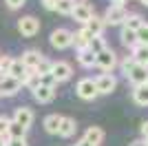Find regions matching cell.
<instances>
[{"mask_svg":"<svg viewBox=\"0 0 148 146\" xmlns=\"http://www.w3.org/2000/svg\"><path fill=\"white\" fill-rule=\"evenodd\" d=\"M2 78H5V73H2V71H0V80H2Z\"/></svg>","mask_w":148,"mask_h":146,"instance_id":"ee69618b","label":"cell"},{"mask_svg":"<svg viewBox=\"0 0 148 146\" xmlns=\"http://www.w3.org/2000/svg\"><path fill=\"white\" fill-rule=\"evenodd\" d=\"M33 111L29 109V106H18L16 109V113H13V117H11V122H16V124H20V126H25V128H29L31 124H33Z\"/></svg>","mask_w":148,"mask_h":146,"instance_id":"30bf717a","label":"cell"},{"mask_svg":"<svg viewBox=\"0 0 148 146\" xmlns=\"http://www.w3.org/2000/svg\"><path fill=\"white\" fill-rule=\"evenodd\" d=\"M71 16H73V20L75 22H80L82 27L91 20V16H93V9L86 5V2H73V11H71Z\"/></svg>","mask_w":148,"mask_h":146,"instance_id":"9c48e42d","label":"cell"},{"mask_svg":"<svg viewBox=\"0 0 148 146\" xmlns=\"http://www.w3.org/2000/svg\"><path fill=\"white\" fill-rule=\"evenodd\" d=\"M56 11L62 13V16H71V11H73V0H58Z\"/></svg>","mask_w":148,"mask_h":146,"instance_id":"4316f807","label":"cell"},{"mask_svg":"<svg viewBox=\"0 0 148 146\" xmlns=\"http://www.w3.org/2000/svg\"><path fill=\"white\" fill-rule=\"evenodd\" d=\"M73 146H77V144H73Z\"/></svg>","mask_w":148,"mask_h":146,"instance_id":"bcb514c9","label":"cell"},{"mask_svg":"<svg viewBox=\"0 0 148 146\" xmlns=\"http://www.w3.org/2000/svg\"><path fill=\"white\" fill-rule=\"evenodd\" d=\"M128 146H146V142H144V140H135V142H130Z\"/></svg>","mask_w":148,"mask_h":146,"instance_id":"f35d334b","label":"cell"},{"mask_svg":"<svg viewBox=\"0 0 148 146\" xmlns=\"http://www.w3.org/2000/svg\"><path fill=\"white\" fill-rule=\"evenodd\" d=\"M133 60H135V64H142V67L148 69V47H142V44H137L135 49H133V55H130Z\"/></svg>","mask_w":148,"mask_h":146,"instance_id":"44dd1931","label":"cell"},{"mask_svg":"<svg viewBox=\"0 0 148 146\" xmlns=\"http://www.w3.org/2000/svg\"><path fill=\"white\" fill-rule=\"evenodd\" d=\"M124 2H128V0H113V5H115V7H124Z\"/></svg>","mask_w":148,"mask_h":146,"instance_id":"ab89813d","label":"cell"},{"mask_svg":"<svg viewBox=\"0 0 148 146\" xmlns=\"http://www.w3.org/2000/svg\"><path fill=\"white\" fill-rule=\"evenodd\" d=\"M7 146H27V137H20V140H7Z\"/></svg>","mask_w":148,"mask_h":146,"instance_id":"8d00e7d4","label":"cell"},{"mask_svg":"<svg viewBox=\"0 0 148 146\" xmlns=\"http://www.w3.org/2000/svg\"><path fill=\"white\" fill-rule=\"evenodd\" d=\"M144 142H146V146H148V140H144Z\"/></svg>","mask_w":148,"mask_h":146,"instance_id":"f6af8a7d","label":"cell"},{"mask_svg":"<svg viewBox=\"0 0 148 146\" xmlns=\"http://www.w3.org/2000/svg\"><path fill=\"white\" fill-rule=\"evenodd\" d=\"M77 146H91V144H88V142H84V140H80V142H77Z\"/></svg>","mask_w":148,"mask_h":146,"instance_id":"b9f144b4","label":"cell"},{"mask_svg":"<svg viewBox=\"0 0 148 146\" xmlns=\"http://www.w3.org/2000/svg\"><path fill=\"white\" fill-rule=\"evenodd\" d=\"M20 89H22V84H20V80H16V78L5 75V78L0 80V97H13Z\"/></svg>","mask_w":148,"mask_h":146,"instance_id":"ba28073f","label":"cell"},{"mask_svg":"<svg viewBox=\"0 0 148 146\" xmlns=\"http://www.w3.org/2000/svg\"><path fill=\"white\" fill-rule=\"evenodd\" d=\"M42 58H44V55L40 53V51H36V49H29V51H25V53H22L20 62H22L27 69H31V71H33V69L40 64V60H42Z\"/></svg>","mask_w":148,"mask_h":146,"instance_id":"5bb4252c","label":"cell"},{"mask_svg":"<svg viewBox=\"0 0 148 146\" xmlns=\"http://www.w3.org/2000/svg\"><path fill=\"white\" fill-rule=\"evenodd\" d=\"M27 135V128L16 124V122H9V131H7V137H11V140H20V137H25Z\"/></svg>","mask_w":148,"mask_h":146,"instance_id":"d4e9b609","label":"cell"},{"mask_svg":"<svg viewBox=\"0 0 148 146\" xmlns=\"http://www.w3.org/2000/svg\"><path fill=\"white\" fill-rule=\"evenodd\" d=\"M18 31L25 38H33L38 31H40V20L33 18V16H25V18L18 20Z\"/></svg>","mask_w":148,"mask_h":146,"instance_id":"277c9868","label":"cell"},{"mask_svg":"<svg viewBox=\"0 0 148 146\" xmlns=\"http://www.w3.org/2000/svg\"><path fill=\"white\" fill-rule=\"evenodd\" d=\"M142 135H144V140H148V120L142 122Z\"/></svg>","mask_w":148,"mask_h":146,"instance_id":"74e56055","label":"cell"},{"mask_svg":"<svg viewBox=\"0 0 148 146\" xmlns=\"http://www.w3.org/2000/svg\"><path fill=\"white\" fill-rule=\"evenodd\" d=\"M119 67H122V73H124V75H128V71L135 67V60H133V58L128 55V58H124V60L119 62Z\"/></svg>","mask_w":148,"mask_h":146,"instance_id":"1f68e13d","label":"cell"},{"mask_svg":"<svg viewBox=\"0 0 148 146\" xmlns=\"http://www.w3.org/2000/svg\"><path fill=\"white\" fill-rule=\"evenodd\" d=\"M11 60L13 58H9V55H2L0 53V71L7 75V71H9V67H11Z\"/></svg>","mask_w":148,"mask_h":146,"instance_id":"d6a6232c","label":"cell"},{"mask_svg":"<svg viewBox=\"0 0 148 146\" xmlns=\"http://www.w3.org/2000/svg\"><path fill=\"white\" fill-rule=\"evenodd\" d=\"M139 2H142V5H146V7H148V0H139Z\"/></svg>","mask_w":148,"mask_h":146,"instance_id":"7bdbcfd3","label":"cell"},{"mask_svg":"<svg viewBox=\"0 0 148 146\" xmlns=\"http://www.w3.org/2000/svg\"><path fill=\"white\" fill-rule=\"evenodd\" d=\"M42 2V7L47 9V11H56V5H58V0H40Z\"/></svg>","mask_w":148,"mask_h":146,"instance_id":"e575fe53","label":"cell"},{"mask_svg":"<svg viewBox=\"0 0 148 146\" xmlns=\"http://www.w3.org/2000/svg\"><path fill=\"white\" fill-rule=\"evenodd\" d=\"M51 64H53V62H51L49 58H42V60H40V64L33 69V71H36V75H47V73H51Z\"/></svg>","mask_w":148,"mask_h":146,"instance_id":"f546056e","label":"cell"},{"mask_svg":"<svg viewBox=\"0 0 148 146\" xmlns=\"http://www.w3.org/2000/svg\"><path fill=\"white\" fill-rule=\"evenodd\" d=\"M33 97H36L40 104H49L53 97H56V89H49V86H38L36 91H33Z\"/></svg>","mask_w":148,"mask_h":146,"instance_id":"e0dca14e","label":"cell"},{"mask_svg":"<svg viewBox=\"0 0 148 146\" xmlns=\"http://www.w3.org/2000/svg\"><path fill=\"white\" fill-rule=\"evenodd\" d=\"M77 62H80L84 69H91L95 67V53H93L91 49H82V51H77Z\"/></svg>","mask_w":148,"mask_h":146,"instance_id":"ffe728a7","label":"cell"},{"mask_svg":"<svg viewBox=\"0 0 148 146\" xmlns=\"http://www.w3.org/2000/svg\"><path fill=\"white\" fill-rule=\"evenodd\" d=\"M40 84H42V86H49V89H58V82H56V78H53L51 73L40 75Z\"/></svg>","mask_w":148,"mask_h":146,"instance_id":"4dcf8cb0","label":"cell"},{"mask_svg":"<svg viewBox=\"0 0 148 146\" xmlns=\"http://www.w3.org/2000/svg\"><path fill=\"white\" fill-rule=\"evenodd\" d=\"M60 122H62V115H58V113L47 115V117H44V131L51 133V135H58V131H60Z\"/></svg>","mask_w":148,"mask_h":146,"instance_id":"d6986e66","label":"cell"},{"mask_svg":"<svg viewBox=\"0 0 148 146\" xmlns=\"http://www.w3.org/2000/svg\"><path fill=\"white\" fill-rule=\"evenodd\" d=\"M71 36H73V31H69V29H56L53 33H51V44L56 49H69L71 47Z\"/></svg>","mask_w":148,"mask_h":146,"instance_id":"52a82bcc","label":"cell"},{"mask_svg":"<svg viewBox=\"0 0 148 146\" xmlns=\"http://www.w3.org/2000/svg\"><path fill=\"white\" fill-rule=\"evenodd\" d=\"M5 2H7V7H9V9H20L27 0H5Z\"/></svg>","mask_w":148,"mask_h":146,"instance_id":"d590c367","label":"cell"},{"mask_svg":"<svg viewBox=\"0 0 148 146\" xmlns=\"http://www.w3.org/2000/svg\"><path fill=\"white\" fill-rule=\"evenodd\" d=\"M104 27H106V24H104V18H99V16H95V13H93L91 20L84 24V29H86L91 36H102V33H104Z\"/></svg>","mask_w":148,"mask_h":146,"instance_id":"2e32d148","label":"cell"},{"mask_svg":"<svg viewBox=\"0 0 148 146\" xmlns=\"http://www.w3.org/2000/svg\"><path fill=\"white\" fill-rule=\"evenodd\" d=\"M51 75L56 78L58 84H60V82H66V80L73 75V67H71L69 62H64V60H58V62L51 64Z\"/></svg>","mask_w":148,"mask_h":146,"instance_id":"5b68a950","label":"cell"},{"mask_svg":"<svg viewBox=\"0 0 148 146\" xmlns=\"http://www.w3.org/2000/svg\"><path fill=\"white\" fill-rule=\"evenodd\" d=\"M7 140L9 137H0V146H7Z\"/></svg>","mask_w":148,"mask_h":146,"instance_id":"60d3db41","label":"cell"},{"mask_svg":"<svg viewBox=\"0 0 148 146\" xmlns=\"http://www.w3.org/2000/svg\"><path fill=\"white\" fill-rule=\"evenodd\" d=\"M91 38H95V36H91V33H88V31L82 27L80 31H75L73 36H71V47H75L77 51H82V49H86V47H88Z\"/></svg>","mask_w":148,"mask_h":146,"instance_id":"4fadbf2b","label":"cell"},{"mask_svg":"<svg viewBox=\"0 0 148 146\" xmlns=\"http://www.w3.org/2000/svg\"><path fill=\"white\" fill-rule=\"evenodd\" d=\"M95 67H99L104 73H111L113 69L117 67V55H115V51L108 49V47H106L104 51H99V53L95 55Z\"/></svg>","mask_w":148,"mask_h":146,"instance_id":"6da1fadb","label":"cell"},{"mask_svg":"<svg viewBox=\"0 0 148 146\" xmlns=\"http://www.w3.org/2000/svg\"><path fill=\"white\" fill-rule=\"evenodd\" d=\"M126 78L133 82V86H142V84H146V82H148V69L142 67V64H135V67L128 71Z\"/></svg>","mask_w":148,"mask_h":146,"instance_id":"7c38bea8","label":"cell"},{"mask_svg":"<svg viewBox=\"0 0 148 146\" xmlns=\"http://www.w3.org/2000/svg\"><path fill=\"white\" fill-rule=\"evenodd\" d=\"M144 22H146V20H144L142 16H139V13H128L122 27H126V29H130V31H137V29H139V27H142Z\"/></svg>","mask_w":148,"mask_h":146,"instance_id":"cb8c5ba5","label":"cell"},{"mask_svg":"<svg viewBox=\"0 0 148 146\" xmlns=\"http://www.w3.org/2000/svg\"><path fill=\"white\" fill-rule=\"evenodd\" d=\"M88 49H91L93 53L97 55L99 51H104V49H106V40H104L102 36H95V38H91V42H88Z\"/></svg>","mask_w":148,"mask_h":146,"instance_id":"484cf974","label":"cell"},{"mask_svg":"<svg viewBox=\"0 0 148 146\" xmlns=\"http://www.w3.org/2000/svg\"><path fill=\"white\" fill-rule=\"evenodd\" d=\"M9 117L7 115H0V137H7V131H9Z\"/></svg>","mask_w":148,"mask_h":146,"instance_id":"836d02e7","label":"cell"},{"mask_svg":"<svg viewBox=\"0 0 148 146\" xmlns=\"http://www.w3.org/2000/svg\"><path fill=\"white\" fill-rule=\"evenodd\" d=\"M75 93H77V97L86 100V102H91V100H95L99 95L97 89H95V80H91V78H82L77 82V86H75Z\"/></svg>","mask_w":148,"mask_h":146,"instance_id":"7a4b0ae2","label":"cell"},{"mask_svg":"<svg viewBox=\"0 0 148 146\" xmlns=\"http://www.w3.org/2000/svg\"><path fill=\"white\" fill-rule=\"evenodd\" d=\"M22 86H27L29 91H36L38 86H40V75H36V71H31V73H29V78L22 82Z\"/></svg>","mask_w":148,"mask_h":146,"instance_id":"f1b7e54d","label":"cell"},{"mask_svg":"<svg viewBox=\"0 0 148 146\" xmlns=\"http://www.w3.org/2000/svg\"><path fill=\"white\" fill-rule=\"evenodd\" d=\"M133 102L139 104V106H148V86L146 84L133 89Z\"/></svg>","mask_w":148,"mask_h":146,"instance_id":"7402d4cb","label":"cell"},{"mask_svg":"<svg viewBox=\"0 0 148 146\" xmlns=\"http://www.w3.org/2000/svg\"><path fill=\"white\" fill-rule=\"evenodd\" d=\"M126 16H128V11H126L124 7L111 5L108 9H106V13H104V24H111V27H115V24H124Z\"/></svg>","mask_w":148,"mask_h":146,"instance_id":"8992f818","label":"cell"},{"mask_svg":"<svg viewBox=\"0 0 148 146\" xmlns=\"http://www.w3.org/2000/svg\"><path fill=\"white\" fill-rule=\"evenodd\" d=\"M82 140L88 142L91 146H99L102 142H104V131H102L99 126H91V128H86V133H84Z\"/></svg>","mask_w":148,"mask_h":146,"instance_id":"9a60e30c","label":"cell"},{"mask_svg":"<svg viewBox=\"0 0 148 146\" xmlns=\"http://www.w3.org/2000/svg\"><path fill=\"white\" fill-rule=\"evenodd\" d=\"M115 86H117V80L113 73H102L95 78V89H97L99 95H108V93L115 91Z\"/></svg>","mask_w":148,"mask_h":146,"instance_id":"3957f363","label":"cell"},{"mask_svg":"<svg viewBox=\"0 0 148 146\" xmlns=\"http://www.w3.org/2000/svg\"><path fill=\"white\" fill-rule=\"evenodd\" d=\"M146 86H148V82H146Z\"/></svg>","mask_w":148,"mask_h":146,"instance_id":"7dc6e473","label":"cell"},{"mask_svg":"<svg viewBox=\"0 0 148 146\" xmlns=\"http://www.w3.org/2000/svg\"><path fill=\"white\" fill-rule=\"evenodd\" d=\"M29 73H31V69H27L25 64L20 62V58H18V60H11V67H9L7 75H9V78L20 80V84H22V82H25V80L29 78Z\"/></svg>","mask_w":148,"mask_h":146,"instance_id":"8fae6325","label":"cell"},{"mask_svg":"<svg viewBox=\"0 0 148 146\" xmlns=\"http://www.w3.org/2000/svg\"><path fill=\"white\" fill-rule=\"evenodd\" d=\"M137 36V44H142V47H148V22H144L139 29L135 31Z\"/></svg>","mask_w":148,"mask_h":146,"instance_id":"83f0119b","label":"cell"},{"mask_svg":"<svg viewBox=\"0 0 148 146\" xmlns=\"http://www.w3.org/2000/svg\"><path fill=\"white\" fill-rule=\"evenodd\" d=\"M119 40H122V44H124V47H128V49H135V47H137V36H135V31L126 29V27H122Z\"/></svg>","mask_w":148,"mask_h":146,"instance_id":"603a6c76","label":"cell"},{"mask_svg":"<svg viewBox=\"0 0 148 146\" xmlns=\"http://www.w3.org/2000/svg\"><path fill=\"white\" fill-rule=\"evenodd\" d=\"M75 128H77V124H75L73 117H64V115H62L58 135H60V137H71V135H75Z\"/></svg>","mask_w":148,"mask_h":146,"instance_id":"ac0fdd59","label":"cell"}]
</instances>
